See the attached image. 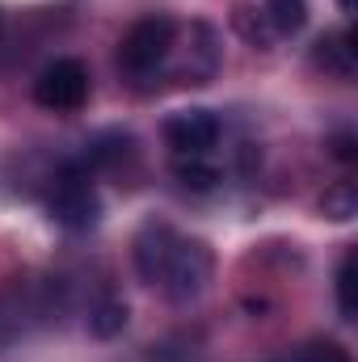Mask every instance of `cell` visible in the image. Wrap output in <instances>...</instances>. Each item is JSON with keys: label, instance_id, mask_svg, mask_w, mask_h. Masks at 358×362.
Segmentation results:
<instances>
[{"label": "cell", "instance_id": "obj_1", "mask_svg": "<svg viewBox=\"0 0 358 362\" xmlns=\"http://www.w3.org/2000/svg\"><path fill=\"white\" fill-rule=\"evenodd\" d=\"M131 257H135V274L173 303L198 299L211 282V270H215L211 249L202 240L178 232L165 219H152V223L139 228V236L131 245Z\"/></svg>", "mask_w": 358, "mask_h": 362}, {"label": "cell", "instance_id": "obj_2", "mask_svg": "<svg viewBox=\"0 0 358 362\" xmlns=\"http://www.w3.org/2000/svg\"><path fill=\"white\" fill-rule=\"evenodd\" d=\"M68 303V286L59 278H13L0 286V346L25 337L30 329L55 320Z\"/></svg>", "mask_w": 358, "mask_h": 362}, {"label": "cell", "instance_id": "obj_13", "mask_svg": "<svg viewBox=\"0 0 358 362\" xmlns=\"http://www.w3.org/2000/svg\"><path fill=\"white\" fill-rule=\"evenodd\" d=\"M354 249L342 257V266H337V308H342V316L346 320H354L358 316V299H354Z\"/></svg>", "mask_w": 358, "mask_h": 362}, {"label": "cell", "instance_id": "obj_9", "mask_svg": "<svg viewBox=\"0 0 358 362\" xmlns=\"http://www.w3.org/2000/svg\"><path fill=\"white\" fill-rule=\"evenodd\" d=\"M321 211H325L329 219H337V223L354 219L358 215V185L354 181H337V185H329L325 198H321Z\"/></svg>", "mask_w": 358, "mask_h": 362}, {"label": "cell", "instance_id": "obj_7", "mask_svg": "<svg viewBox=\"0 0 358 362\" xmlns=\"http://www.w3.org/2000/svg\"><path fill=\"white\" fill-rule=\"evenodd\" d=\"M312 64L325 68V72L337 76V81H350V76H354V64H358L354 34H350V30H337V34L316 38V47H312Z\"/></svg>", "mask_w": 358, "mask_h": 362}, {"label": "cell", "instance_id": "obj_10", "mask_svg": "<svg viewBox=\"0 0 358 362\" xmlns=\"http://www.w3.org/2000/svg\"><path fill=\"white\" fill-rule=\"evenodd\" d=\"M122 325H127V303L118 295H105L89 316V329L97 337H114V333H122Z\"/></svg>", "mask_w": 358, "mask_h": 362}, {"label": "cell", "instance_id": "obj_8", "mask_svg": "<svg viewBox=\"0 0 358 362\" xmlns=\"http://www.w3.org/2000/svg\"><path fill=\"white\" fill-rule=\"evenodd\" d=\"M274 362H350V350L329 337H316V341H299V346L282 350Z\"/></svg>", "mask_w": 358, "mask_h": 362}, {"label": "cell", "instance_id": "obj_5", "mask_svg": "<svg viewBox=\"0 0 358 362\" xmlns=\"http://www.w3.org/2000/svg\"><path fill=\"white\" fill-rule=\"evenodd\" d=\"M85 97H89V68L81 59H55L34 81V101L42 110H81Z\"/></svg>", "mask_w": 358, "mask_h": 362}, {"label": "cell", "instance_id": "obj_12", "mask_svg": "<svg viewBox=\"0 0 358 362\" xmlns=\"http://www.w3.org/2000/svg\"><path fill=\"white\" fill-rule=\"evenodd\" d=\"M178 177L194 189H211L219 181V169L211 165V156H181L178 160Z\"/></svg>", "mask_w": 358, "mask_h": 362}, {"label": "cell", "instance_id": "obj_6", "mask_svg": "<svg viewBox=\"0 0 358 362\" xmlns=\"http://www.w3.org/2000/svg\"><path fill=\"white\" fill-rule=\"evenodd\" d=\"M165 144L173 148V156H211V148L219 144V118L211 110H178L165 118Z\"/></svg>", "mask_w": 358, "mask_h": 362}, {"label": "cell", "instance_id": "obj_14", "mask_svg": "<svg viewBox=\"0 0 358 362\" xmlns=\"http://www.w3.org/2000/svg\"><path fill=\"white\" fill-rule=\"evenodd\" d=\"M333 156H337V160H354V139H350V135H337V139H333Z\"/></svg>", "mask_w": 358, "mask_h": 362}, {"label": "cell", "instance_id": "obj_3", "mask_svg": "<svg viewBox=\"0 0 358 362\" xmlns=\"http://www.w3.org/2000/svg\"><path fill=\"white\" fill-rule=\"evenodd\" d=\"M47 211L59 228L68 232H89L101 215V198L93 189V177L85 165H68L59 177L51 181V194H47Z\"/></svg>", "mask_w": 358, "mask_h": 362}, {"label": "cell", "instance_id": "obj_11", "mask_svg": "<svg viewBox=\"0 0 358 362\" xmlns=\"http://www.w3.org/2000/svg\"><path fill=\"white\" fill-rule=\"evenodd\" d=\"M266 21L278 34H295V30H304V21H308V4H304V0H270Z\"/></svg>", "mask_w": 358, "mask_h": 362}, {"label": "cell", "instance_id": "obj_15", "mask_svg": "<svg viewBox=\"0 0 358 362\" xmlns=\"http://www.w3.org/2000/svg\"><path fill=\"white\" fill-rule=\"evenodd\" d=\"M337 4H342V8H354V0H337Z\"/></svg>", "mask_w": 358, "mask_h": 362}, {"label": "cell", "instance_id": "obj_4", "mask_svg": "<svg viewBox=\"0 0 358 362\" xmlns=\"http://www.w3.org/2000/svg\"><path fill=\"white\" fill-rule=\"evenodd\" d=\"M173 38H178L173 17H139V21L122 34V42H118V64H122V72H131V76L156 72V68L169 59Z\"/></svg>", "mask_w": 358, "mask_h": 362}]
</instances>
